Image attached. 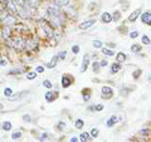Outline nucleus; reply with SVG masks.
I'll return each mask as SVG.
<instances>
[{
	"label": "nucleus",
	"mask_w": 151,
	"mask_h": 142,
	"mask_svg": "<svg viewBox=\"0 0 151 142\" xmlns=\"http://www.w3.org/2000/svg\"><path fill=\"white\" fill-rule=\"evenodd\" d=\"M1 22L4 25H8V27H11V25H14V24L16 23V19H15V16L10 14V13H8V11H5V14L3 15V18H1Z\"/></svg>",
	"instance_id": "nucleus-1"
},
{
	"label": "nucleus",
	"mask_w": 151,
	"mask_h": 142,
	"mask_svg": "<svg viewBox=\"0 0 151 142\" xmlns=\"http://www.w3.org/2000/svg\"><path fill=\"white\" fill-rule=\"evenodd\" d=\"M101 97L103 99H111L113 97V89L108 86H104L102 89H101Z\"/></svg>",
	"instance_id": "nucleus-2"
},
{
	"label": "nucleus",
	"mask_w": 151,
	"mask_h": 142,
	"mask_svg": "<svg viewBox=\"0 0 151 142\" xmlns=\"http://www.w3.org/2000/svg\"><path fill=\"white\" fill-rule=\"evenodd\" d=\"M6 40H10V45L13 48H16V49H23L25 47V41L20 38H14V39H6Z\"/></svg>",
	"instance_id": "nucleus-3"
},
{
	"label": "nucleus",
	"mask_w": 151,
	"mask_h": 142,
	"mask_svg": "<svg viewBox=\"0 0 151 142\" xmlns=\"http://www.w3.org/2000/svg\"><path fill=\"white\" fill-rule=\"evenodd\" d=\"M47 14L49 16H54V15H61V10H59V8H58L56 4L54 5H49L47 8Z\"/></svg>",
	"instance_id": "nucleus-4"
},
{
	"label": "nucleus",
	"mask_w": 151,
	"mask_h": 142,
	"mask_svg": "<svg viewBox=\"0 0 151 142\" xmlns=\"http://www.w3.org/2000/svg\"><path fill=\"white\" fill-rule=\"evenodd\" d=\"M40 25H42V29H43V32L45 33V37H47V38H52V35H53V29L50 28L45 22H40Z\"/></svg>",
	"instance_id": "nucleus-5"
},
{
	"label": "nucleus",
	"mask_w": 151,
	"mask_h": 142,
	"mask_svg": "<svg viewBox=\"0 0 151 142\" xmlns=\"http://www.w3.org/2000/svg\"><path fill=\"white\" fill-rule=\"evenodd\" d=\"M95 23H96V19H88V20H86V22H83V23L79 24V29H81V30H86V29H90Z\"/></svg>",
	"instance_id": "nucleus-6"
},
{
	"label": "nucleus",
	"mask_w": 151,
	"mask_h": 142,
	"mask_svg": "<svg viewBox=\"0 0 151 142\" xmlns=\"http://www.w3.org/2000/svg\"><path fill=\"white\" fill-rule=\"evenodd\" d=\"M57 96H58V93H57V92H52V91H48L47 93H45L44 98H45V101H47V102L52 103V102H54V101H56V99H57Z\"/></svg>",
	"instance_id": "nucleus-7"
},
{
	"label": "nucleus",
	"mask_w": 151,
	"mask_h": 142,
	"mask_svg": "<svg viewBox=\"0 0 151 142\" xmlns=\"http://www.w3.org/2000/svg\"><path fill=\"white\" fill-rule=\"evenodd\" d=\"M72 83H73L72 77L68 76V74H66V76L62 77V87H63V88H68Z\"/></svg>",
	"instance_id": "nucleus-8"
},
{
	"label": "nucleus",
	"mask_w": 151,
	"mask_h": 142,
	"mask_svg": "<svg viewBox=\"0 0 151 142\" xmlns=\"http://www.w3.org/2000/svg\"><path fill=\"white\" fill-rule=\"evenodd\" d=\"M141 22L146 24V25H151V13L150 11H146V13H142L141 15Z\"/></svg>",
	"instance_id": "nucleus-9"
},
{
	"label": "nucleus",
	"mask_w": 151,
	"mask_h": 142,
	"mask_svg": "<svg viewBox=\"0 0 151 142\" xmlns=\"http://www.w3.org/2000/svg\"><path fill=\"white\" fill-rule=\"evenodd\" d=\"M88 65H90V56H85V58H83L82 60V65H81V73H85Z\"/></svg>",
	"instance_id": "nucleus-10"
},
{
	"label": "nucleus",
	"mask_w": 151,
	"mask_h": 142,
	"mask_svg": "<svg viewBox=\"0 0 151 142\" xmlns=\"http://www.w3.org/2000/svg\"><path fill=\"white\" fill-rule=\"evenodd\" d=\"M140 14H141V9H136L135 11H132V13L130 14V16H128V22L133 23L138 18V16H140Z\"/></svg>",
	"instance_id": "nucleus-11"
},
{
	"label": "nucleus",
	"mask_w": 151,
	"mask_h": 142,
	"mask_svg": "<svg viewBox=\"0 0 151 142\" xmlns=\"http://www.w3.org/2000/svg\"><path fill=\"white\" fill-rule=\"evenodd\" d=\"M101 20H102L103 23H106V24H108V23H111L112 22V15L110 14V13H103L102 15H101Z\"/></svg>",
	"instance_id": "nucleus-12"
},
{
	"label": "nucleus",
	"mask_w": 151,
	"mask_h": 142,
	"mask_svg": "<svg viewBox=\"0 0 151 142\" xmlns=\"http://www.w3.org/2000/svg\"><path fill=\"white\" fill-rule=\"evenodd\" d=\"M3 38L4 39H9L10 38V35H11V29H10V27H8V25H5V28L3 29Z\"/></svg>",
	"instance_id": "nucleus-13"
},
{
	"label": "nucleus",
	"mask_w": 151,
	"mask_h": 142,
	"mask_svg": "<svg viewBox=\"0 0 151 142\" xmlns=\"http://www.w3.org/2000/svg\"><path fill=\"white\" fill-rule=\"evenodd\" d=\"M117 121H119V118H117V116H111V117H110V120H108L107 122H106V126H107V127H112V126H115Z\"/></svg>",
	"instance_id": "nucleus-14"
},
{
	"label": "nucleus",
	"mask_w": 151,
	"mask_h": 142,
	"mask_svg": "<svg viewBox=\"0 0 151 142\" xmlns=\"http://www.w3.org/2000/svg\"><path fill=\"white\" fill-rule=\"evenodd\" d=\"M58 60H59V57H58V56L53 57V58H52V60H50L49 63H47V68H54V67L57 65Z\"/></svg>",
	"instance_id": "nucleus-15"
},
{
	"label": "nucleus",
	"mask_w": 151,
	"mask_h": 142,
	"mask_svg": "<svg viewBox=\"0 0 151 142\" xmlns=\"http://www.w3.org/2000/svg\"><path fill=\"white\" fill-rule=\"evenodd\" d=\"M120 69H121V64L117 62V63H113L112 65H111V70H110V73L111 74H115V73H117V72H120Z\"/></svg>",
	"instance_id": "nucleus-16"
},
{
	"label": "nucleus",
	"mask_w": 151,
	"mask_h": 142,
	"mask_svg": "<svg viewBox=\"0 0 151 142\" xmlns=\"http://www.w3.org/2000/svg\"><path fill=\"white\" fill-rule=\"evenodd\" d=\"M82 96H83V99H85V101H90L91 99V89L85 88L82 91Z\"/></svg>",
	"instance_id": "nucleus-17"
},
{
	"label": "nucleus",
	"mask_w": 151,
	"mask_h": 142,
	"mask_svg": "<svg viewBox=\"0 0 151 142\" xmlns=\"http://www.w3.org/2000/svg\"><path fill=\"white\" fill-rule=\"evenodd\" d=\"M57 6H67L71 3V0H53Z\"/></svg>",
	"instance_id": "nucleus-18"
},
{
	"label": "nucleus",
	"mask_w": 151,
	"mask_h": 142,
	"mask_svg": "<svg viewBox=\"0 0 151 142\" xmlns=\"http://www.w3.org/2000/svg\"><path fill=\"white\" fill-rule=\"evenodd\" d=\"M28 1V5L32 8V9H37L39 6V0H27Z\"/></svg>",
	"instance_id": "nucleus-19"
},
{
	"label": "nucleus",
	"mask_w": 151,
	"mask_h": 142,
	"mask_svg": "<svg viewBox=\"0 0 151 142\" xmlns=\"http://www.w3.org/2000/svg\"><path fill=\"white\" fill-rule=\"evenodd\" d=\"M116 59L119 63H122V62L126 60V54L122 53V52H120V53H117V56H116Z\"/></svg>",
	"instance_id": "nucleus-20"
},
{
	"label": "nucleus",
	"mask_w": 151,
	"mask_h": 142,
	"mask_svg": "<svg viewBox=\"0 0 151 142\" xmlns=\"http://www.w3.org/2000/svg\"><path fill=\"white\" fill-rule=\"evenodd\" d=\"M90 138H91V135L87 132H83V133H81V136H79V141H83V142L90 141Z\"/></svg>",
	"instance_id": "nucleus-21"
},
{
	"label": "nucleus",
	"mask_w": 151,
	"mask_h": 142,
	"mask_svg": "<svg viewBox=\"0 0 151 142\" xmlns=\"http://www.w3.org/2000/svg\"><path fill=\"white\" fill-rule=\"evenodd\" d=\"M74 126H76V128H77V129H82V128H83V126H85V122H83V120L78 118V120H76Z\"/></svg>",
	"instance_id": "nucleus-22"
},
{
	"label": "nucleus",
	"mask_w": 151,
	"mask_h": 142,
	"mask_svg": "<svg viewBox=\"0 0 151 142\" xmlns=\"http://www.w3.org/2000/svg\"><path fill=\"white\" fill-rule=\"evenodd\" d=\"M131 51L133 53H140L141 52V45H138V44H132L131 45Z\"/></svg>",
	"instance_id": "nucleus-23"
},
{
	"label": "nucleus",
	"mask_w": 151,
	"mask_h": 142,
	"mask_svg": "<svg viewBox=\"0 0 151 142\" xmlns=\"http://www.w3.org/2000/svg\"><path fill=\"white\" fill-rule=\"evenodd\" d=\"M120 19H121V13L117 10V11H115V14L112 15V20H113V22H119Z\"/></svg>",
	"instance_id": "nucleus-24"
},
{
	"label": "nucleus",
	"mask_w": 151,
	"mask_h": 142,
	"mask_svg": "<svg viewBox=\"0 0 151 142\" xmlns=\"http://www.w3.org/2000/svg\"><path fill=\"white\" fill-rule=\"evenodd\" d=\"M3 129L4 131H10L11 129V123L9 122V121H6V122L3 123Z\"/></svg>",
	"instance_id": "nucleus-25"
},
{
	"label": "nucleus",
	"mask_w": 151,
	"mask_h": 142,
	"mask_svg": "<svg viewBox=\"0 0 151 142\" xmlns=\"http://www.w3.org/2000/svg\"><path fill=\"white\" fill-rule=\"evenodd\" d=\"M4 96H6V97H10V96H13V89L10 88V87H6V88L4 89Z\"/></svg>",
	"instance_id": "nucleus-26"
},
{
	"label": "nucleus",
	"mask_w": 151,
	"mask_h": 142,
	"mask_svg": "<svg viewBox=\"0 0 151 142\" xmlns=\"http://www.w3.org/2000/svg\"><path fill=\"white\" fill-rule=\"evenodd\" d=\"M92 44H93V47L97 48V49L102 48V41H101V40H93V41H92Z\"/></svg>",
	"instance_id": "nucleus-27"
},
{
	"label": "nucleus",
	"mask_w": 151,
	"mask_h": 142,
	"mask_svg": "<svg viewBox=\"0 0 151 142\" xmlns=\"http://www.w3.org/2000/svg\"><path fill=\"white\" fill-rule=\"evenodd\" d=\"M141 41H142V44H146V45H149V44L151 43V40H150V38H149L147 35H144V37H142Z\"/></svg>",
	"instance_id": "nucleus-28"
},
{
	"label": "nucleus",
	"mask_w": 151,
	"mask_h": 142,
	"mask_svg": "<svg viewBox=\"0 0 151 142\" xmlns=\"http://www.w3.org/2000/svg\"><path fill=\"white\" fill-rule=\"evenodd\" d=\"M102 53L104 54V56H107V57H112L113 56V54H115V53H113L112 51H110V49H102Z\"/></svg>",
	"instance_id": "nucleus-29"
},
{
	"label": "nucleus",
	"mask_w": 151,
	"mask_h": 142,
	"mask_svg": "<svg viewBox=\"0 0 151 142\" xmlns=\"http://www.w3.org/2000/svg\"><path fill=\"white\" fill-rule=\"evenodd\" d=\"M43 86H44L47 89H50V88H52V82L48 81V79H45V81L43 82Z\"/></svg>",
	"instance_id": "nucleus-30"
},
{
	"label": "nucleus",
	"mask_w": 151,
	"mask_h": 142,
	"mask_svg": "<svg viewBox=\"0 0 151 142\" xmlns=\"http://www.w3.org/2000/svg\"><path fill=\"white\" fill-rule=\"evenodd\" d=\"M35 77H37V72H29L27 74V79H30V81L32 79H34Z\"/></svg>",
	"instance_id": "nucleus-31"
},
{
	"label": "nucleus",
	"mask_w": 151,
	"mask_h": 142,
	"mask_svg": "<svg viewBox=\"0 0 151 142\" xmlns=\"http://www.w3.org/2000/svg\"><path fill=\"white\" fill-rule=\"evenodd\" d=\"M99 135V131H98V129L97 128H92V131H91V136L92 137H95V138H96V137H97Z\"/></svg>",
	"instance_id": "nucleus-32"
},
{
	"label": "nucleus",
	"mask_w": 151,
	"mask_h": 142,
	"mask_svg": "<svg viewBox=\"0 0 151 142\" xmlns=\"http://www.w3.org/2000/svg\"><path fill=\"white\" fill-rule=\"evenodd\" d=\"M22 137V132H14L11 135V138L13 140H18V138H20Z\"/></svg>",
	"instance_id": "nucleus-33"
},
{
	"label": "nucleus",
	"mask_w": 151,
	"mask_h": 142,
	"mask_svg": "<svg viewBox=\"0 0 151 142\" xmlns=\"http://www.w3.org/2000/svg\"><path fill=\"white\" fill-rule=\"evenodd\" d=\"M141 73H142V72H141V69H137V70H135V72L132 73V77L135 78V79H137L138 77L141 76Z\"/></svg>",
	"instance_id": "nucleus-34"
},
{
	"label": "nucleus",
	"mask_w": 151,
	"mask_h": 142,
	"mask_svg": "<svg viewBox=\"0 0 151 142\" xmlns=\"http://www.w3.org/2000/svg\"><path fill=\"white\" fill-rule=\"evenodd\" d=\"M79 51H81V49H79V45H73L72 47V52H73V54H78L79 53Z\"/></svg>",
	"instance_id": "nucleus-35"
},
{
	"label": "nucleus",
	"mask_w": 151,
	"mask_h": 142,
	"mask_svg": "<svg viewBox=\"0 0 151 142\" xmlns=\"http://www.w3.org/2000/svg\"><path fill=\"white\" fill-rule=\"evenodd\" d=\"M95 111H97V112L103 111V104H96V106H95Z\"/></svg>",
	"instance_id": "nucleus-36"
},
{
	"label": "nucleus",
	"mask_w": 151,
	"mask_h": 142,
	"mask_svg": "<svg viewBox=\"0 0 151 142\" xmlns=\"http://www.w3.org/2000/svg\"><path fill=\"white\" fill-rule=\"evenodd\" d=\"M130 37H131L132 39L137 38V37H138V32H137V30H133V32H131V33H130Z\"/></svg>",
	"instance_id": "nucleus-37"
},
{
	"label": "nucleus",
	"mask_w": 151,
	"mask_h": 142,
	"mask_svg": "<svg viewBox=\"0 0 151 142\" xmlns=\"http://www.w3.org/2000/svg\"><path fill=\"white\" fill-rule=\"evenodd\" d=\"M35 72H37V73H43V72H44V67L38 65L37 68H35Z\"/></svg>",
	"instance_id": "nucleus-38"
},
{
	"label": "nucleus",
	"mask_w": 151,
	"mask_h": 142,
	"mask_svg": "<svg viewBox=\"0 0 151 142\" xmlns=\"http://www.w3.org/2000/svg\"><path fill=\"white\" fill-rule=\"evenodd\" d=\"M92 67H93V70H95V72H98V69H99V63L95 62V63L92 64Z\"/></svg>",
	"instance_id": "nucleus-39"
},
{
	"label": "nucleus",
	"mask_w": 151,
	"mask_h": 142,
	"mask_svg": "<svg viewBox=\"0 0 151 142\" xmlns=\"http://www.w3.org/2000/svg\"><path fill=\"white\" fill-rule=\"evenodd\" d=\"M58 57H59V59H64V58L67 57V52H64V51L61 52L59 54H58Z\"/></svg>",
	"instance_id": "nucleus-40"
},
{
	"label": "nucleus",
	"mask_w": 151,
	"mask_h": 142,
	"mask_svg": "<svg viewBox=\"0 0 151 142\" xmlns=\"http://www.w3.org/2000/svg\"><path fill=\"white\" fill-rule=\"evenodd\" d=\"M23 70L22 69H15V70H10L9 74H19V73H22Z\"/></svg>",
	"instance_id": "nucleus-41"
},
{
	"label": "nucleus",
	"mask_w": 151,
	"mask_h": 142,
	"mask_svg": "<svg viewBox=\"0 0 151 142\" xmlns=\"http://www.w3.org/2000/svg\"><path fill=\"white\" fill-rule=\"evenodd\" d=\"M23 120L25 121V122H30V121H32L30 120V116H29V115H24L23 116Z\"/></svg>",
	"instance_id": "nucleus-42"
},
{
	"label": "nucleus",
	"mask_w": 151,
	"mask_h": 142,
	"mask_svg": "<svg viewBox=\"0 0 151 142\" xmlns=\"http://www.w3.org/2000/svg\"><path fill=\"white\" fill-rule=\"evenodd\" d=\"M108 64V62L106 60V59H103V60H101L99 62V67H106Z\"/></svg>",
	"instance_id": "nucleus-43"
},
{
	"label": "nucleus",
	"mask_w": 151,
	"mask_h": 142,
	"mask_svg": "<svg viewBox=\"0 0 151 142\" xmlns=\"http://www.w3.org/2000/svg\"><path fill=\"white\" fill-rule=\"evenodd\" d=\"M47 138H48V135H47V133H43V135L40 136V141H45Z\"/></svg>",
	"instance_id": "nucleus-44"
},
{
	"label": "nucleus",
	"mask_w": 151,
	"mask_h": 142,
	"mask_svg": "<svg viewBox=\"0 0 151 142\" xmlns=\"http://www.w3.org/2000/svg\"><path fill=\"white\" fill-rule=\"evenodd\" d=\"M63 127H66V123L64 122H59V123H58V128H59V129H62Z\"/></svg>",
	"instance_id": "nucleus-45"
},
{
	"label": "nucleus",
	"mask_w": 151,
	"mask_h": 142,
	"mask_svg": "<svg viewBox=\"0 0 151 142\" xmlns=\"http://www.w3.org/2000/svg\"><path fill=\"white\" fill-rule=\"evenodd\" d=\"M8 63H6V60H4V59H0V65H3V67H5Z\"/></svg>",
	"instance_id": "nucleus-46"
},
{
	"label": "nucleus",
	"mask_w": 151,
	"mask_h": 142,
	"mask_svg": "<svg viewBox=\"0 0 151 142\" xmlns=\"http://www.w3.org/2000/svg\"><path fill=\"white\" fill-rule=\"evenodd\" d=\"M69 141H71V142H78L79 140H78V137H72V138H71Z\"/></svg>",
	"instance_id": "nucleus-47"
},
{
	"label": "nucleus",
	"mask_w": 151,
	"mask_h": 142,
	"mask_svg": "<svg viewBox=\"0 0 151 142\" xmlns=\"http://www.w3.org/2000/svg\"><path fill=\"white\" fill-rule=\"evenodd\" d=\"M145 133H146V135H147V133H149L147 129H146V131H145V129H144V131H140V135H145Z\"/></svg>",
	"instance_id": "nucleus-48"
},
{
	"label": "nucleus",
	"mask_w": 151,
	"mask_h": 142,
	"mask_svg": "<svg viewBox=\"0 0 151 142\" xmlns=\"http://www.w3.org/2000/svg\"><path fill=\"white\" fill-rule=\"evenodd\" d=\"M3 110H4V106H3L1 103H0V111H3Z\"/></svg>",
	"instance_id": "nucleus-49"
}]
</instances>
